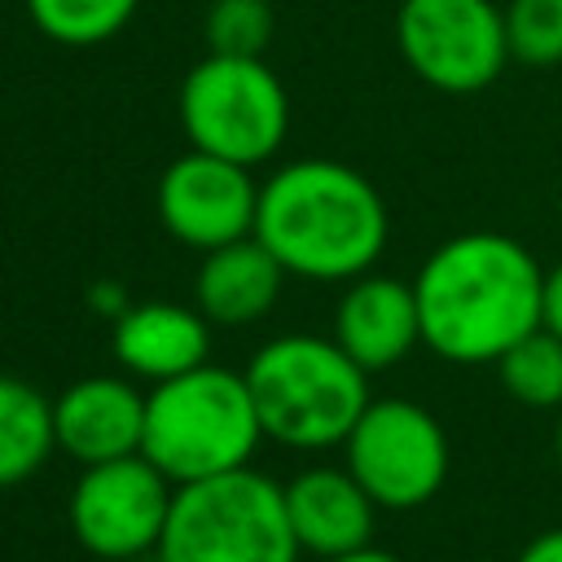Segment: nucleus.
<instances>
[{"instance_id": "423d86ee", "label": "nucleus", "mask_w": 562, "mask_h": 562, "mask_svg": "<svg viewBox=\"0 0 562 562\" xmlns=\"http://www.w3.org/2000/svg\"><path fill=\"white\" fill-rule=\"evenodd\" d=\"M180 127L193 149L259 167L290 132L285 83L263 66V57L206 53L180 83Z\"/></svg>"}, {"instance_id": "412c9836", "label": "nucleus", "mask_w": 562, "mask_h": 562, "mask_svg": "<svg viewBox=\"0 0 562 562\" xmlns=\"http://www.w3.org/2000/svg\"><path fill=\"white\" fill-rule=\"evenodd\" d=\"M540 325L553 329L562 338V263H553L544 272V307H540Z\"/></svg>"}, {"instance_id": "4be33fe9", "label": "nucleus", "mask_w": 562, "mask_h": 562, "mask_svg": "<svg viewBox=\"0 0 562 562\" xmlns=\"http://www.w3.org/2000/svg\"><path fill=\"white\" fill-rule=\"evenodd\" d=\"M518 562H562V527L540 531V536L518 553Z\"/></svg>"}, {"instance_id": "f03ea898", "label": "nucleus", "mask_w": 562, "mask_h": 562, "mask_svg": "<svg viewBox=\"0 0 562 562\" xmlns=\"http://www.w3.org/2000/svg\"><path fill=\"white\" fill-rule=\"evenodd\" d=\"M391 220L382 193L347 162L299 158L259 184L255 237L303 281H356L382 246Z\"/></svg>"}, {"instance_id": "b1692460", "label": "nucleus", "mask_w": 562, "mask_h": 562, "mask_svg": "<svg viewBox=\"0 0 562 562\" xmlns=\"http://www.w3.org/2000/svg\"><path fill=\"white\" fill-rule=\"evenodd\" d=\"M558 465H562V422H558Z\"/></svg>"}, {"instance_id": "0eeeda50", "label": "nucleus", "mask_w": 562, "mask_h": 562, "mask_svg": "<svg viewBox=\"0 0 562 562\" xmlns=\"http://www.w3.org/2000/svg\"><path fill=\"white\" fill-rule=\"evenodd\" d=\"M342 448L378 509H417L448 479V435L413 400H369Z\"/></svg>"}, {"instance_id": "aec40b11", "label": "nucleus", "mask_w": 562, "mask_h": 562, "mask_svg": "<svg viewBox=\"0 0 562 562\" xmlns=\"http://www.w3.org/2000/svg\"><path fill=\"white\" fill-rule=\"evenodd\" d=\"M272 40L268 0H215L206 9V44L220 57H263Z\"/></svg>"}, {"instance_id": "dca6fc26", "label": "nucleus", "mask_w": 562, "mask_h": 562, "mask_svg": "<svg viewBox=\"0 0 562 562\" xmlns=\"http://www.w3.org/2000/svg\"><path fill=\"white\" fill-rule=\"evenodd\" d=\"M53 448V400H44L31 382L0 373V487L26 483Z\"/></svg>"}, {"instance_id": "6e6552de", "label": "nucleus", "mask_w": 562, "mask_h": 562, "mask_svg": "<svg viewBox=\"0 0 562 562\" xmlns=\"http://www.w3.org/2000/svg\"><path fill=\"white\" fill-rule=\"evenodd\" d=\"M395 40L422 83L457 97L487 88L509 61L496 0H400Z\"/></svg>"}, {"instance_id": "f3484780", "label": "nucleus", "mask_w": 562, "mask_h": 562, "mask_svg": "<svg viewBox=\"0 0 562 562\" xmlns=\"http://www.w3.org/2000/svg\"><path fill=\"white\" fill-rule=\"evenodd\" d=\"M501 386L527 408H558L562 404V338L553 329H531L496 360Z\"/></svg>"}, {"instance_id": "f8f14e48", "label": "nucleus", "mask_w": 562, "mask_h": 562, "mask_svg": "<svg viewBox=\"0 0 562 562\" xmlns=\"http://www.w3.org/2000/svg\"><path fill=\"white\" fill-rule=\"evenodd\" d=\"M334 342L364 369H391L422 342V316L413 281L364 272L347 285L338 316H334Z\"/></svg>"}, {"instance_id": "393cba45", "label": "nucleus", "mask_w": 562, "mask_h": 562, "mask_svg": "<svg viewBox=\"0 0 562 562\" xmlns=\"http://www.w3.org/2000/svg\"><path fill=\"white\" fill-rule=\"evenodd\" d=\"M558 202H562V180H558Z\"/></svg>"}, {"instance_id": "6ab92c4d", "label": "nucleus", "mask_w": 562, "mask_h": 562, "mask_svg": "<svg viewBox=\"0 0 562 562\" xmlns=\"http://www.w3.org/2000/svg\"><path fill=\"white\" fill-rule=\"evenodd\" d=\"M505 40L509 57L522 66H558L562 61V0H509L505 4Z\"/></svg>"}, {"instance_id": "1a4fd4ad", "label": "nucleus", "mask_w": 562, "mask_h": 562, "mask_svg": "<svg viewBox=\"0 0 562 562\" xmlns=\"http://www.w3.org/2000/svg\"><path fill=\"white\" fill-rule=\"evenodd\" d=\"M171 496H176V483L140 452L83 465L66 505L70 531L92 558H105V562L154 553L171 514Z\"/></svg>"}, {"instance_id": "39448f33", "label": "nucleus", "mask_w": 562, "mask_h": 562, "mask_svg": "<svg viewBox=\"0 0 562 562\" xmlns=\"http://www.w3.org/2000/svg\"><path fill=\"white\" fill-rule=\"evenodd\" d=\"M158 562H299L285 492L268 474L241 465L171 496Z\"/></svg>"}, {"instance_id": "9d476101", "label": "nucleus", "mask_w": 562, "mask_h": 562, "mask_svg": "<svg viewBox=\"0 0 562 562\" xmlns=\"http://www.w3.org/2000/svg\"><path fill=\"white\" fill-rule=\"evenodd\" d=\"M259 180L250 167L228 162L206 149L180 154L158 176V220L162 228L193 250H215L255 233Z\"/></svg>"}, {"instance_id": "9b49d317", "label": "nucleus", "mask_w": 562, "mask_h": 562, "mask_svg": "<svg viewBox=\"0 0 562 562\" xmlns=\"http://www.w3.org/2000/svg\"><path fill=\"white\" fill-rule=\"evenodd\" d=\"M53 435L79 465L132 457L145 439V395L114 373L79 378L53 400Z\"/></svg>"}, {"instance_id": "4468645a", "label": "nucleus", "mask_w": 562, "mask_h": 562, "mask_svg": "<svg viewBox=\"0 0 562 562\" xmlns=\"http://www.w3.org/2000/svg\"><path fill=\"white\" fill-rule=\"evenodd\" d=\"M114 360L145 382H171L211 356V321L184 303H136L114 316Z\"/></svg>"}, {"instance_id": "f257e3e1", "label": "nucleus", "mask_w": 562, "mask_h": 562, "mask_svg": "<svg viewBox=\"0 0 562 562\" xmlns=\"http://www.w3.org/2000/svg\"><path fill=\"white\" fill-rule=\"evenodd\" d=\"M422 342L452 364H496L540 329L544 268L505 233H461L413 277Z\"/></svg>"}, {"instance_id": "ddd939ff", "label": "nucleus", "mask_w": 562, "mask_h": 562, "mask_svg": "<svg viewBox=\"0 0 562 562\" xmlns=\"http://www.w3.org/2000/svg\"><path fill=\"white\" fill-rule=\"evenodd\" d=\"M285 514L294 527V540L303 553H316L321 562L356 553L373 540V496L356 483L351 470L312 465L294 474L285 487Z\"/></svg>"}, {"instance_id": "a211bd4d", "label": "nucleus", "mask_w": 562, "mask_h": 562, "mask_svg": "<svg viewBox=\"0 0 562 562\" xmlns=\"http://www.w3.org/2000/svg\"><path fill=\"white\" fill-rule=\"evenodd\" d=\"M140 0H26V13L40 35L66 48H88L114 40Z\"/></svg>"}, {"instance_id": "20e7f679", "label": "nucleus", "mask_w": 562, "mask_h": 562, "mask_svg": "<svg viewBox=\"0 0 562 562\" xmlns=\"http://www.w3.org/2000/svg\"><path fill=\"white\" fill-rule=\"evenodd\" d=\"M263 439L246 373L198 364L145 395L140 457L154 461L176 487L202 483L250 465Z\"/></svg>"}, {"instance_id": "5701e85b", "label": "nucleus", "mask_w": 562, "mask_h": 562, "mask_svg": "<svg viewBox=\"0 0 562 562\" xmlns=\"http://www.w3.org/2000/svg\"><path fill=\"white\" fill-rule=\"evenodd\" d=\"M329 562H400L395 553H386V549H373V544H364V549H356V553H342V558H329Z\"/></svg>"}, {"instance_id": "2eb2a0df", "label": "nucleus", "mask_w": 562, "mask_h": 562, "mask_svg": "<svg viewBox=\"0 0 562 562\" xmlns=\"http://www.w3.org/2000/svg\"><path fill=\"white\" fill-rule=\"evenodd\" d=\"M281 281H285V268L250 233L241 241H228V246H215L202 255L198 312L211 325H250L277 303Z\"/></svg>"}, {"instance_id": "7ed1b4c3", "label": "nucleus", "mask_w": 562, "mask_h": 562, "mask_svg": "<svg viewBox=\"0 0 562 562\" xmlns=\"http://www.w3.org/2000/svg\"><path fill=\"white\" fill-rule=\"evenodd\" d=\"M263 439L321 452L351 435L369 408V373L321 334H281L246 364Z\"/></svg>"}]
</instances>
